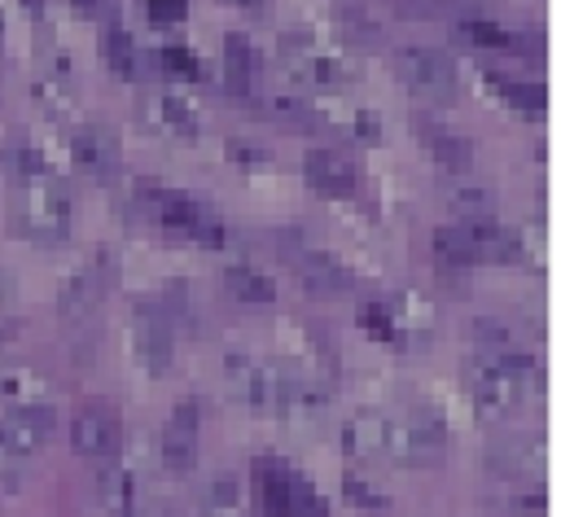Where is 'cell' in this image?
<instances>
[{"label":"cell","instance_id":"obj_1","mask_svg":"<svg viewBox=\"0 0 561 517\" xmlns=\"http://www.w3.org/2000/svg\"><path fill=\"white\" fill-rule=\"evenodd\" d=\"M70 219H75L70 193L53 175H31V180L13 184L9 223H13L18 237H26L35 245H57V241L70 237Z\"/></svg>","mask_w":561,"mask_h":517},{"label":"cell","instance_id":"obj_2","mask_svg":"<svg viewBox=\"0 0 561 517\" xmlns=\"http://www.w3.org/2000/svg\"><path fill=\"white\" fill-rule=\"evenodd\" d=\"M53 425H57V416H53L48 403H31V407L4 412L0 416V456L22 464L26 456H35L53 438Z\"/></svg>","mask_w":561,"mask_h":517},{"label":"cell","instance_id":"obj_3","mask_svg":"<svg viewBox=\"0 0 561 517\" xmlns=\"http://www.w3.org/2000/svg\"><path fill=\"white\" fill-rule=\"evenodd\" d=\"M394 70L408 88L416 92H451L456 88V66L451 57H443L438 48H425V44H403L394 53Z\"/></svg>","mask_w":561,"mask_h":517},{"label":"cell","instance_id":"obj_4","mask_svg":"<svg viewBox=\"0 0 561 517\" xmlns=\"http://www.w3.org/2000/svg\"><path fill=\"white\" fill-rule=\"evenodd\" d=\"M70 158H75V166H79L83 175L105 180V175L118 171V140H114L110 127L83 123V127H75V136H70Z\"/></svg>","mask_w":561,"mask_h":517},{"label":"cell","instance_id":"obj_5","mask_svg":"<svg viewBox=\"0 0 561 517\" xmlns=\"http://www.w3.org/2000/svg\"><path fill=\"white\" fill-rule=\"evenodd\" d=\"M140 123L153 127V131H167V136H193L197 131V110L171 88H149L140 96Z\"/></svg>","mask_w":561,"mask_h":517},{"label":"cell","instance_id":"obj_6","mask_svg":"<svg viewBox=\"0 0 561 517\" xmlns=\"http://www.w3.org/2000/svg\"><path fill=\"white\" fill-rule=\"evenodd\" d=\"M70 447L88 460H105L118 451V421L105 407H83L70 421Z\"/></svg>","mask_w":561,"mask_h":517},{"label":"cell","instance_id":"obj_7","mask_svg":"<svg viewBox=\"0 0 561 517\" xmlns=\"http://www.w3.org/2000/svg\"><path fill=\"white\" fill-rule=\"evenodd\" d=\"M302 175L316 193H329V197H351L355 193V166L333 149H311L302 158Z\"/></svg>","mask_w":561,"mask_h":517},{"label":"cell","instance_id":"obj_8","mask_svg":"<svg viewBox=\"0 0 561 517\" xmlns=\"http://www.w3.org/2000/svg\"><path fill=\"white\" fill-rule=\"evenodd\" d=\"M101 294H105V276H101V267H79V272L61 285V294H57V311H61L66 320H88V315L96 311Z\"/></svg>","mask_w":561,"mask_h":517},{"label":"cell","instance_id":"obj_9","mask_svg":"<svg viewBox=\"0 0 561 517\" xmlns=\"http://www.w3.org/2000/svg\"><path fill=\"white\" fill-rule=\"evenodd\" d=\"M0 171H4L13 184H18V180H31V175H53L48 162H44V153L35 149V140L22 136V131H9V136L0 140Z\"/></svg>","mask_w":561,"mask_h":517},{"label":"cell","instance_id":"obj_10","mask_svg":"<svg viewBox=\"0 0 561 517\" xmlns=\"http://www.w3.org/2000/svg\"><path fill=\"white\" fill-rule=\"evenodd\" d=\"M193 451H197V429H193V412H188V407H180V412L171 416L167 434H162V460H167L171 469H184V464L193 460Z\"/></svg>","mask_w":561,"mask_h":517},{"label":"cell","instance_id":"obj_11","mask_svg":"<svg viewBox=\"0 0 561 517\" xmlns=\"http://www.w3.org/2000/svg\"><path fill=\"white\" fill-rule=\"evenodd\" d=\"M101 53H105V66H110L118 79H136V74H140V48H136V39H131L123 26H105Z\"/></svg>","mask_w":561,"mask_h":517},{"label":"cell","instance_id":"obj_12","mask_svg":"<svg viewBox=\"0 0 561 517\" xmlns=\"http://www.w3.org/2000/svg\"><path fill=\"white\" fill-rule=\"evenodd\" d=\"M44 381L31 372V368H0V403L13 412V407H31V403H44Z\"/></svg>","mask_w":561,"mask_h":517},{"label":"cell","instance_id":"obj_13","mask_svg":"<svg viewBox=\"0 0 561 517\" xmlns=\"http://www.w3.org/2000/svg\"><path fill=\"white\" fill-rule=\"evenodd\" d=\"M298 272H302V280H307V289H320V294H337V289L351 285V272H346L333 254H307V258L298 263Z\"/></svg>","mask_w":561,"mask_h":517},{"label":"cell","instance_id":"obj_14","mask_svg":"<svg viewBox=\"0 0 561 517\" xmlns=\"http://www.w3.org/2000/svg\"><path fill=\"white\" fill-rule=\"evenodd\" d=\"M486 88H495L513 110H522V114H530V118L543 110V88H539V83L508 79V74H486Z\"/></svg>","mask_w":561,"mask_h":517},{"label":"cell","instance_id":"obj_15","mask_svg":"<svg viewBox=\"0 0 561 517\" xmlns=\"http://www.w3.org/2000/svg\"><path fill=\"white\" fill-rule=\"evenodd\" d=\"M294 70L307 79V83H320V88H337L346 83V66L329 53H294Z\"/></svg>","mask_w":561,"mask_h":517},{"label":"cell","instance_id":"obj_16","mask_svg":"<svg viewBox=\"0 0 561 517\" xmlns=\"http://www.w3.org/2000/svg\"><path fill=\"white\" fill-rule=\"evenodd\" d=\"M425 131H430V153H434V162H438L443 171H465V166L473 162V153H469V140H465V136L443 131V127H425Z\"/></svg>","mask_w":561,"mask_h":517},{"label":"cell","instance_id":"obj_17","mask_svg":"<svg viewBox=\"0 0 561 517\" xmlns=\"http://www.w3.org/2000/svg\"><path fill=\"white\" fill-rule=\"evenodd\" d=\"M224 74H228V88H245L250 74H254V48L245 35H228L224 39Z\"/></svg>","mask_w":561,"mask_h":517},{"label":"cell","instance_id":"obj_18","mask_svg":"<svg viewBox=\"0 0 561 517\" xmlns=\"http://www.w3.org/2000/svg\"><path fill=\"white\" fill-rule=\"evenodd\" d=\"M136 355H140L153 372H162V368H167L171 342H167V329H162L158 320H140V324H136Z\"/></svg>","mask_w":561,"mask_h":517},{"label":"cell","instance_id":"obj_19","mask_svg":"<svg viewBox=\"0 0 561 517\" xmlns=\"http://www.w3.org/2000/svg\"><path fill=\"white\" fill-rule=\"evenodd\" d=\"M224 280H228V289H232L241 302H272V294H276V289H272V280H267L263 272L241 267V263H237V267H228V276H224Z\"/></svg>","mask_w":561,"mask_h":517},{"label":"cell","instance_id":"obj_20","mask_svg":"<svg viewBox=\"0 0 561 517\" xmlns=\"http://www.w3.org/2000/svg\"><path fill=\"white\" fill-rule=\"evenodd\" d=\"M460 31H465V39H473L478 48H517V39H513L500 22H491V18H465Z\"/></svg>","mask_w":561,"mask_h":517},{"label":"cell","instance_id":"obj_21","mask_svg":"<svg viewBox=\"0 0 561 517\" xmlns=\"http://www.w3.org/2000/svg\"><path fill=\"white\" fill-rule=\"evenodd\" d=\"M101 499H105L110 517H127V508H131V478L123 469H105L101 473Z\"/></svg>","mask_w":561,"mask_h":517},{"label":"cell","instance_id":"obj_22","mask_svg":"<svg viewBox=\"0 0 561 517\" xmlns=\"http://www.w3.org/2000/svg\"><path fill=\"white\" fill-rule=\"evenodd\" d=\"M158 61H162L175 79H197V74H202V61H197L188 48H180V44H167V48L158 53Z\"/></svg>","mask_w":561,"mask_h":517},{"label":"cell","instance_id":"obj_23","mask_svg":"<svg viewBox=\"0 0 561 517\" xmlns=\"http://www.w3.org/2000/svg\"><path fill=\"white\" fill-rule=\"evenodd\" d=\"M149 9H153L158 22H180L184 9H188V0H149Z\"/></svg>","mask_w":561,"mask_h":517},{"label":"cell","instance_id":"obj_24","mask_svg":"<svg viewBox=\"0 0 561 517\" xmlns=\"http://www.w3.org/2000/svg\"><path fill=\"white\" fill-rule=\"evenodd\" d=\"M75 4V13H83V18H105L110 13V0H70Z\"/></svg>","mask_w":561,"mask_h":517},{"label":"cell","instance_id":"obj_25","mask_svg":"<svg viewBox=\"0 0 561 517\" xmlns=\"http://www.w3.org/2000/svg\"><path fill=\"white\" fill-rule=\"evenodd\" d=\"M232 9H250V13H263L267 9V0H228Z\"/></svg>","mask_w":561,"mask_h":517},{"label":"cell","instance_id":"obj_26","mask_svg":"<svg viewBox=\"0 0 561 517\" xmlns=\"http://www.w3.org/2000/svg\"><path fill=\"white\" fill-rule=\"evenodd\" d=\"M145 517H167V513H162V508H158V513H145Z\"/></svg>","mask_w":561,"mask_h":517}]
</instances>
